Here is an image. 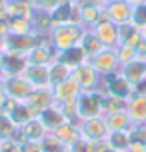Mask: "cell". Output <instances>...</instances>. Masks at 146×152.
<instances>
[{
  "mask_svg": "<svg viewBox=\"0 0 146 152\" xmlns=\"http://www.w3.org/2000/svg\"><path fill=\"white\" fill-rule=\"evenodd\" d=\"M4 113L13 121V124L17 126V128L24 126L28 121H32L33 117H37L35 113L28 108L26 102H17V100H9V98H7V102H6Z\"/></svg>",
  "mask_w": 146,
  "mask_h": 152,
  "instance_id": "14",
  "label": "cell"
},
{
  "mask_svg": "<svg viewBox=\"0 0 146 152\" xmlns=\"http://www.w3.org/2000/svg\"><path fill=\"white\" fill-rule=\"evenodd\" d=\"M141 41H142V32L137 30L131 22L118 26V45H124V47H137Z\"/></svg>",
  "mask_w": 146,
  "mask_h": 152,
  "instance_id": "29",
  "label": "cell"
},
{
  "mask_svg": "<svg viewBox=\"0 0 146 152\" xmlns=\"http://www.w3.org/2000/svg\"><path fill=\"white\" fill-rule=\"evenodd\" d=\"M72 78L76 80V83L80 86L81 91H96L102 87V76L94 71V67L89 61L76 67L72 71Z\"/></svg>",
  "mask_w": 146,
  "mask_h": 152,
  "instance_id": "8",
  "label": "cell"
},
{
  "mask_svg": "<svg viewBox=\"0 0 146 152\" xmlns=\"http://www.w3.org/2000/svg\"><path fill=\"white\" fill-rule=\"evenodd\" d=\"M67 152H70V150H67Z\"/></svg>",
  "mask_w": 146,
  "mask_h": 152,
  "instance_id": "52",
  "label": "cell"
},
{
  "mask_svg": "<svg viewBox=\"0 0 146 152\" xmlns=\"http://www.w3.org/2000/svg\"><path fill=\"white\" fill-rule=\"evenodd\" d=\"M4 11L9 17H26L32 19L35 13V6L32 0H7Z\"/></svg>",
  "mask_w": 146,
  "mask_h": 152,
  "instance_id": "25",
  "label": "cell"
},
{
  "mask_svg": "<svg viewBox=\"0 0 146 152\" xmlns=\"http://www.w3.org/2000/svg\"><path fill=\"white\" fill-rule=\"evenodd\" d=\"M0 152H20V143L15 139H4L0 141Z\"/></svg>",
  "mask_w": 146,
  "mask_h": 152,
  "instance_id": "40",
  "label": "cell"
},
{
  "mask_svg": "<svg viewBox=\"0 0 146 152\" xmlns=\"http://www.w3.org/2000/svg\"><path fill=\"white\" fill-rule=\"evenodd\" d=\"M107 2H129V0H107Z\"/></svg>",
  "mask_w": 146,
  "mask_h": 152,
  "instance_id": "50",
  "label": "cell"
},
{
  "mask_svg": "<svg viewBox=\"0 0 146 152\" xmlns=\"http://www.w3.org/2000/svg\"><path fill=\"white\" fill-rule=\"evenodd\" d=\"M131 24L137 30H142L146 28V2H139V4H133V11H131Z\"/></svg>",
  "mask_w": 146,
  "mask_h": 152,
  "instance_id": "33",
  "label": "cell"
},
{
  "mask_svg": "<svg viewBox=\"0 0 146 152\" xmlns=\"http://www.w3.org/2000/svg\"><path fill=\"white\" fill-rule=\"evenodd\" d=\"M48 13L52 15V19H54L56 24H68V22H72V24H81L80 6L78 4H70V2L61 0V2Z\"/></svg>",
  "mask_w": 146,
  "mask_h": 152,
  "instance_id": "12",
  "label": "cell"
},
{
  "mask_svg": "<svg viewBox=\"0 0 146 152\" xmlns=\"http://www.w3.org/2000/svg\"><path fill=\"white\" fill-rule=\"evenodd\" d=\"M50 132H46V128L43 126V123L37 117H33L32 121H28V123L24 126H20L17 128V132H15L13 135V139L17 141V143H24V141H37V143H41L44 137H46Z\"/></svg>",
  "mask_w": 146,
  "mask_h": 152,
  "instance_id": "9",
  "label": "cell"
},
{
  "mask_svg": "<svg viewBox=\"0 0 146 152\" xmlns=\"http://www.w3.org/2000/svg\"><path fill=\"white\" fill-rule=\"evenodd\" d=\"M96 145H98V143H91V141L81 137L80 141H76L68 150H70V152H96Z\"/></svg>",
  "mask_w": 146,
  "mask_h": 152,
  "instance_id": "39",
  "label": "cell"
},
{
  "mask_svg": "<svg viewBox=\"0 0 146 152\" xmlns=\"http://www.w3.org/2000/svg\"><path fill=\"white\" fill-rule=\"evenodd\" d=\"M48 74H50V86H57V83L68 80L72 76V71L68 69L65 63H61L59 59H54V61L48 65Z\"/></svg>",
  "mask_w": 146,
  "mask_h": 152,
  "instance_id": "30",
  "label": "cell"
},
{
  "mask_svg": "<svg viewBox=\"0 0 146 152\" xmlns=\"http://www.w3.org/2000/svg\"><path fill=\"white\" fill-rule=\"evenodd\" d=\"M104 119H105L109 132H131V128L135 126L131 117L128 115V111L109 113V115H104Z\"/></svg>",
  "mask_w": 146,
  "mask_h": 152,
  "instance_id": "23",
  "label": "cell"
},
{
  "mask_svg": "<svg viewBox=\"0 0 146 152\" xmlns=\"http://www.w3.org/2000/svg\"><path fill=\"white\" fill-rule=\"evenodd\" d=\"M54 135L63 143L67 148H70L76 141L81 139V132H80V121H67L65 124H61Z\"/></svg>",
  "mask_w": 146,
  "mask_h": 152,
  "instance_id": "20",
  "label": "cell"
},
{
  "mask_svg": "<svg viewBox=\"0 0 146 152\" xmlns=\"http://www.w3.org/2000/svg\"><path fill=\"white\" fill-rule=\"evenodd\" d=\"M96 152H117V150H113V148L104 141V143H98V145H96Z\"/></svg>",
  "mask_w": 146,
  "mask_h": 152,
  "instance_id": "46",
  "label": "cell"
},
{
  "mask_svg": "<svg viewBox=\"0 0 146 152\" xmlns=\"http://www.w3.org/2000/svg\"><path fill=\"white\" fill-rule=\"evenodd\" d=\"M56 59H59L61 63H65L70 71H74L76 67H80V65L89 61V58L85 56V52L80 47L68 48V50H63V52H56Z\"/></svg>",
  "mask_w": 146,
  "mask_h": 152,
  "instance_id": "24",
  "label": "cell"
},
{
  "mask_svg": "<svg viewBox=\"0 0 146 152\" xmlns=\"http://www.w3.org/2000/svg\"><path fill=\"white\" fill-rule=\"evenodd\" d=\"M89 63L94 67V71L102 76H109L120 71V61L117 56V48L113 47H105L104 50H100L96 56H93L89 59Z\"/></svg>",
  "mask_w": 146,
  "mask_h": 152,
  "instance_id": "5",
  "label": "cell"
},
{
  "mask_svg": "<svg viewBox=\"0 0 146 152\" xmlns=\"http://www.w3.org/2000/svg\"><path fill=\"white\" fill-rule=\"evenodd\" d=\"M26 67H28L26 56L17 54V52H4V74L20 76L24 74Z\"/></svg>",
  "mask_w": 146,
  "mask_h": 152,
  "instance_id": "22",
  "label": "cell"
},
{
  "mask_svg": "<svg viewBox=\"0 0 146 152\" xmlns=\"http://www.w3.org/2000/svg\"><path fill=\"white\" fill-rule=\"evenodd\" d=\"M107 0H80L78 6H105Z\"/></svg>",
  "mask_w": 146,
  "mask_h": 152,
  "instance_id": "44",
  "label": "cell"
},
{
  "mask_svg": "<svg viewBox=\"0 0 146 152\" xmlns=\"http://www.w3.org/2000/svg\"><path fill=\"white\" fill-rule=\"evenodd\" d=\"M78 47H80L83 52H85V56H87L89 59L93 58V56H96L100 50H104V48H105L104 45H102V41H100L98 37H96V34L93 32V28H87V30H85V34L81 35V39H80V45H78Z\"/></svg>",
  "mask_w": 146,
  "mask_h": 152,
  "instance_id": "28",
  "label": "cell"
},
{
  "mask_svg": "<svg viewBox=\"0 0 146 152\" xmlns=\"http://www.w3.org/2000/svg\"><path fill=\"white\" fill-rule=\"evenodd\" d=\"M24 78L32 83L33 87H44L50 86V74H48V67H41V65H30L24 71Z\"/></svg>",
  "mask_w": 146,
  "mask_h": 152,
  "instance_id": "26",
  "label": "cell"
},
{
  "mask_svg": "<svg viewBox=\"0 0 146 152\" xmlns=\"http://www.w3.org/2000/svg\"><path fill=\"white\" fill-rule=\"evenodd\" d=\"M128 152H146V145H142V143H131Z\"/></svg>",
  "mask_w": 146,
  "mask_h": 152,
  "instance_id": "45",
  "label": "cell"
},
{
  "mask_svg": "<svg viewBox=\"0 0 146 152\" xmlns=\"http://www.w3.org/2000/svg\"><path fill=\"white\" fill-rule=\"evenodd\" d=\"M105 11H107V17H109V20L113 24L122 26V24H128L131 20L133 4L131 2H107Z\"/></svg>",
  "mask_w": 146,
  "mask_h": 152,
  "instance_id": "16",
  "label": "cell"
},
{
  "mask_svg": "<svg viewBox=\"0 0 146 152\" xmlns=\"http://www.w3.org/2000/svg\"><path fill=\"white\" fill-rule=\"evenodd\" d=\"M104 93L102 89L96 91H81L80 96L74 102L76 119L85 121L93 117H104Z\"/></svg>",
  "mask_w": 146,
  "mask_h": 152,
  "instance_id": "2",
  "label": "cell"
},
{
  "mask_svg": "<svg viewBox=\"0 0 146 152\" xmlns=\"http://www.w3.org/2000/svg\"><path fill=\"white\" fill-rule=\"evenodd\" d=\"M28 108L32 110L35 115H39L41 111L54 104V93H52V86H44V87H33V91L30 93L26 98Z\"/></svg>",
  "mask_w": 146,
  "mask_h": 152,
  "instance_id": "13",
  "label": "cell"
},
{
  "mask_svg": "<svg viewBox=\"0 0 146 152\" xmlns=\"http://www.w3.org/2000/svg\"><path fill=\"white\" fill-rule=\"evenodd\" d=\"M135 52H137V58L146 59V39H144V37H142V41L135 47Z\"/></svg>",
  "mask_w": 146,
  "mask_h": 152,
  "instance_id": "43",
  "label": "cell"
},
{
  "mask_svg": "<svg viewBox=\"0 0 146 152\" xmlns=\"http://www.w3.org/2000/svg\"><path fill=\"white\" fill-rule=\"evenodd\" d=\"M26 59L30 65H41V67H48L54 59H56V50L52 48V45L48 41V35L43 37L39 45H35L26 54Z\"/></svg>",
  "mask_w": 146,
  "mask_h": 152,
  "instance_id": "10",
  "label": "cell"
},
{
  "mask_svg": "<svg viewBox=\"0 0 146 152\" xmlns=\"http://www.w3.org/2000/svg\"><path fill=\"white\" fill-rule=\"evenodd\" d=\"M93 32L102 41L104 47H113V48L118 47V26L113 24L111 20H100L93 28Z\"/></svg>",
  "mask_w": 146,
  "mask_h": 152,
  "instance_id": "19",
  "label": "cell"
},
{
  "mask_svg": "<svg viewBox=\"0 0 146 152\" xmlns=\"http://www.w3.org/2000/svg\"><path fill=\"white\" fill-rule=\"evenodd\" d=\"M105 143L117 152H128V148L131 147V137H129V132H109Z\"/></svg>",
  "mask_w": 146,
  "mask_h": 152,
  "instance_id": "31",
  "label": "cell"
},
{
  "mask_svg": "<svg viewBox=\"0 0 146 152\" xmlns=\"http://www.w3.org/2000/svg\"><path fill=\"white\" fill-rule=\"evenodd\" d=\"M126 111L131 117L133 124H146V93L135 91L126 104Z\"/></svg>",
  "mask_w": 146,
  "mask_h": 152,
  "instance_id": "17",
  "label": "cell"
},
{
  "mask_svg": "<svg viewBox=\"0 0 146 152\" xmlns=\"http://www.w3.org/2000/svg\"><path fill=\"white\" fill-rule=\"evenodd\" d=\"M102 93L107 96H117L122 100H129L135 93V86L129 83L120 72H115L109 76H104L102 78Z\"/></svg>",
  "mask_w": 146,
  "mask_h": 152,
  "instance_id": "4",
  "label": "cell"
},
{
  "mask_svg": "<svg viewBox=\"0 0 146 152\" xmlns=\"http://www.w3.org/2000/svg\"><path fill=\"white\" fill-rule=\"evenodd\" d=\"M142 37H144V39H146V28L142 30Z\"/></svg>",
  "mask_w": 146,
  "mask_h": 152,
  "instance_id": "51",
  "label": "cell"
},
{
  "mask_svg": "<svg viewBox=\"0 0 146 152\" xmlns=\"http://www.w3.org/2000/svg\"><path fill=\"white\" fill-rule=\"evenodd\" d=\"M7 28H9L7 34H35L32 19H26V17H11Z\"/></svg>",
  "mask_w": 146,
  "mask_h": 152,
  "instance_id": "32",
  "label": "cell"
},
{
  "mask_svg": "<svg viewBox=\"0 0 146 152\" xmlns=\"http://www.w3.org/2000/svg\"><path fill=\"white\" fill-rule=\"evenodd\" d=\"M32 24H33V32L37 35H43V37H46L54 26H56V22H54L52 19V15L48 11H43V10H35L33 13V17H32Z\"/></svg>",
  "mask_w": 146,
  "mask_h": 152,
  "instance_id": "27",
  "label": "cell"
},
{
  "mask_svg": "<svg viewBox=\"0 0 146 152\" xmlns=\"http://www.w3.org/2000/svg\"><path fill=\"white\" fill-rule=\"evenodd\" d=\"M65 2H70V4H80V0H65Z\"/></svg>",
  "mask_w": 146,
  "mask_h": 152,
  "instance_id": "49",
  "label": "cell"
},
{
  "mask_svg": "<svg viewBox=\"0 0 146 152\" xmlns=\"http://www.w3.org/2000/svg\"><path fill=\"white\" fill-rule=\"evenodd\" d=\"M80 19L85 28H94L100 20H109L105 6H80Z\"/></svg>",
  "mask_w": 146,
  "mask_h": 152,
  "instance_id": "21",
  "label": "cell"
},
{
  "mask_svg": "<svg viewBox=\"0 0 146 152\" xmlns=\"http://www.w3.org/2000/svg\"><path fill=\"white\" fill-rule=\"evenodd\" d=\"M37 119L41 121L43 126L46 128V132H50V134H54L61 124H65L68 121L67 115H65V111H63V108L57 106L56 102H54L50 108H46L44 111H41L39 115H37Z\"/></svg>",
  "mask_w": 146,
  "mask_h": 152,
  "instance_id": "15",
  "label": "cell"
},
{
  "mask_svg": "<svg viewBox=\"0 0 146 152\" xmlns=\"http://www.w3.org/2000/svg\"><path fill=\"white\" fill-rule=\"evenodd\" d=\"M15 132H17V126L13 124V121L7 117L4 111H0V141L13 139Z\"/></svg>",
  "mask_w": 146,
  "mask_h": 152,
  "instance_id": "34",
  "label": "cell"
},
{
  "mask_svg": "<svg viewBox=\"0 0 146 152\" xmlns=\"http://www.w3.org/2000/svg\"><path fill=\"white\" fill-rule=\"evenodd\" d=\"M61 0H33L35 10H43V11H52Z\"/></svg>",
  "mask_w": 146,
  "mask_h": 152,
  "instance_id": "41",
  "label": "cell"
},
{
  "mask_svg": "<svg viewBox=\"0 0 146 152\" xmlns=\"http://www.w3.org/2000/svg\"><path fill=\"white\" fill-rule=\"evenodd\" d=\"M32 2H33V0H32Z\"/></svg>",
  "mask_w": 146,
  "mask_h": 152,
  "instance_id": "53",
  "label": "cell"
},
{
  "mask_svg": "<svg viewBox=\"0 0 146 152\" xmlns=\"http://www.w3.org/2000/svg\"><path fill=\"white\" fill-rule=\"evenodd\" d=\"M20 152H43V147L37 141H24L20 145Z\"/></svg>",
  "mask_w": 146,
  "mask_h": 152,
  "instance_id": "42",
  "label": "cell"
},
{
  "mask_svg": "<svg viewBox=\"0 0 146 152\" xmlns=\"http://www.w3.org/2000/svg\"><path fill=\"white\" fill-rule=\"evenodd\" d=\"M131 4H139V2H146V0H129Z\"/></svg>",
  "mask_w": 146,
  "mask_h": 152,
  "instance_id": "48",
  "label": "cell"
},
{
  "mask_svg": "<svg viewBox=\"0 0 146 152\" xmlns=\"http://www.w3.org/2000/svg\"><path fill=\"white\" fill-rule=\"evenodd\" d=\"M117 56H118L120 65H126L129 61H133V59H137L135 47H124V45H118V47H117Z\"/></svg>",
  "mask_w": 146,
  "mask_h": 152,
  "instance_id": "37",
  "label": "cell"
},
{
  "mask_svg": "<svg viewBox=\"0 0 146 152\" xmlns=\"http://www.w3.org/2000/svg\"><path fill=\"white\" fill-rule=\"evenodd\" d=\"M0 83H2V89H4L6 96L9 98V100H17V102H26V98L33 91V86L22 74L20 76H11V74L2 72Z\"/></svg>",
  "mask_w": 146,
  "mask_h": 152,
  "instance_id": "3",
  "label": "cell"
},
{
  "mask_svg": "<svg viewBox=\"0 0 146 152\" xmlns=\"http://www.w3.org/2000/svg\"><path fill=\"white\" fill-rule=\"evenodd\" d=\"M118 72L124 76L129 83H133V86L137 87L141 82L146 80V59L137 58V59H133V61H129L126 65H120Z\"/></svg>",
  "mask_w": 146,
  "mask_h": 152,
  "instance_id": "18",
  "label": "cell"
},
{
  "mask_svg": "<svg viewBox=\"0 0 146 152\" xmlns=\"http://www.w3.org/2000/svg\"><path fill=\"white\" fill-rule=\"evenodd\" d=\"M80 132L81 137L91 143H104L107 134H109V128H107L104 117H93V119L80 121Z\"/></svg>",
  "mask_w": 146,
  "mask_h": 152,
  "instance_id": "6",
  "label": "cell"
},
{
  "mask_svg": "<svg viewBox=\"0 0 146 152\" xmlns=\"http://www.w3.org/2000/svg\"><path fill=\"white\" fill-rule=\"evenodd\" d=\"M129 137L131 143H142L146 145V124H135L129 132Z\"/></svg>",
  "mask_w": 146,
  "mask_h": 152,
  "instance_id": "38",
  "label": "cell"
},
{
  "mask_svg": "<svg viewBox=\"0 0 146 152\" xmlns=\"http://www.w3.org/2000/svg\"><path fill=\"white\" fill-rule=\"evenodd\" d=\"M85 30L87 28L83 24H72V22H68V24H56L54 30L48 34V41L56 52H63V50L78 47Z\"/></svg>",
  "mask_w": 146,
  "mask_h": 152,
  "instance_id": "1",
  "label": "cell"
},
{
  "mask_svg": "<svg viewBox=\"0 0 146 152\" xmlns=\"http://www.w3.org/2000/svg\"><path fill=\"white\" fill-rule=\"evenodd\" d=\"M6 2H7V0H0V11H2L4 7H6Z\"/></svg>",
  "mask_w": 146,
  "mask_h": 152,
  "instance_id": "47",
  "label": "cell"
},
{
  "mask_svg": "<svg viewBox=\"0 0 146 152\" xmlns=\"http://www.w3.org/2000/svg\"><path fill=\"white\" fill-rule=\"evenodd\" d=\"M41 147H43V152H67L68 150L54 134H48L46 137L41 141Z\"/></svg>",
  "mask_w": 146,
  "mask_h": 152,
  "instance_id": "36",
  "label": "cell"
},
{
  "mask_svg": "<svg viewBox=\"0 0 146 152\" xmlns=\"http://www.w3.org/2000/svg\"><path fill=\"white\" fill-rule=\"evenodd\" d=\"M52 93H54V102H56L57 106H65V104L76 102V98L80 96L81 89H80L78 83H76V80L70 76L68 80L57 83V86H54Z\"/></svg>",
  "mask_w": 146,
  "mask_h": 152,
  "instance_id": "11",
  "label": "cell"
},
{
  "mask_svg": "<svg viewBox=\"0 0 146 152\" xmlns=\"http://www.w3.org/2000/svg\"><path fill=\"white\" fill-rule=\"evenodd\" d=\"M126 104L128 100H122L117 96H104V115L109 113H117V111H126Z\"/></svg>",
  "mask_w": 146,
  "mask_h": 152,
  "instance_id": "35",
  "label": "cell"
},
{
  "mask_svg": "<svg viewBox=\"0 0 146 152\" xmlns=\"http://www.w3.org/2000/svg\"><path fill=\"white\" fill-rule=\"evenodd\" d=\"M43 35L37 34H7L6 35V52H17L26 56L35 45H39Z\"/></svg>",
  "mask_w": 146,
  "mask_h": 152,
  "instance_id": "7",
  "label": "cell"
}]
</instances>
